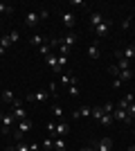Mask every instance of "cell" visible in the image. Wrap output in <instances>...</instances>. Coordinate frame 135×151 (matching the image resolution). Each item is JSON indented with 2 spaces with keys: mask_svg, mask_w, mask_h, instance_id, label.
Returning a JSON list of instances; mask_svg holds the SVG:
<instances>
[{
  "mask_svg": "<svg viewBox=\"0 0 135 151\" xmlns=\"http://www.w3.org/2000/svg\"><path fill=\"white\" fill-rule=\"evenodd\" d=\"M27 131H32V122H29V120L18 122V129L14 131V138H16V142H20V140H23V135H25Z\"/></svg>",
  "mask_w": 135,
  "mask_h": 151,
  "instance_id": "1",
  "label": "cell"
},
{
  "mask_svg": "<svg viewBox=\"0 0 135 151\" xmlns=\"http://www.w3.org/2000/svg\"><path fill=\"white\" fill-rule=\"evenodd\" d=\"M47 97H50V90H45V88H43V90H36V93L27 95V101H29V104H43Z\"/></svg>",
  "mask_w": 135,
  "mask_h": 151,
  "instance_id": "2",
  "label": "cell"
},
{
  "mask_svg": "<svg viewBox=\"0 0 135 151\" xmlns=\"http://www.w3.org/2000/svg\"><path fill=\"white\" fill-rule=\"evenodd\" d=\"M115 57L117 59H126V61H133V59H135V45L131 43V45H126L124 50H117Z\"/></svg>",
  "mask_w": 135,
  "mask_h": 151,
  "instance_id": "3",
  "label": "cell"
},
{
  "mask_svg": "<svg viewBox=\"0 0 135 151\" xmlns=\"http://www.w3.org/2000/svg\"><path fill=\"white\" fill-rule=\"evenodd\" d=\"M113 120H115V122H124V124H131V122H133V117H131L126 111H119V108H115V113H113Z\"/></svg>",
  "mask_w": 135,
  "mask_h": 151,
  "instance_id": "4",
  "label": "cell"
},
{
  "mask_svg": "<svg viewBox=\"0 0 135 151\" xmlns=\"http://www.w3.org/2000/svg\"><path fill=\"white\" fill-rule=\"evenodd\" d=\"M70 131V126H68V120H59L56 122V129H54V138H61V135H65V133Z\"/></svg>",
  "mask_w": 135,
  "mask_h": 151,
  "instance_id": "5",
  "label": "cell"
},
{
  "mask_svg": "<svg viewBox=\"0 0 135 151\" xmlns=\"http://www.w3.org/2000/svg\"><path fill=\"white\" fill-rule=\"evenodd\" d=\"M104 20H106V18H104L101 12H92V14H90V27H92V29H97V27L101 25Z\"/></svg>",
  "mask_w": 135,
  "mask_h": 151,
  "instance_id": "6",
  "label": "cell"
},
{
  "mask_svg": "<svg viewBox=\"0 0 135 151\" xmlns=\"http://www.w3.org/2000/svg\"><path fill=\"white\" fill-rule=\"evenodd\" d=\"M88 57L92 59V61L101 57V50H99V41H92V43L88 45Z\"/></svg>",
  "mask_w": 135,
  "mask_h": 151,
  "instance_id": "7",
  "label": "cell"
},
{
  "mask_svg": "<svg viewBox=\"0 0 135 151\" xmlns=\"http://www.w3.org/2000/svg\"><path fill=\"white\" fill-rule=\"evenodd\" d=\"M11 124H14V115H11V113H9V115H2V122H0V131H2V133H9Z\"/></svg>",
  "mask_w": 135,
  "mask_h": 151,
  "instance_id": "8",
  "label": "cell"
},
{
  "mask_svg": "<svg viewBox=\"0 0 135 151\" xmlns=\"http://www.w3.org/2000/svg\"><path fill=\"white\" fill-rule=\"evenodd\" d=\"M11 115H14V120H16V122L27 120V111H25V106H16V108H11Z\"/></svg>",
  "mask_w": 135,
  "mask_h": 151,
  "instance_id": "9",
  "label": "cell"
},
{
  "mask_svg": "<svg viewBox=\"0 0 135 151\" xmlns=\"http://www.w3.org/2000/svg\"><path fill=\"white\" fill-rule=\"evenodd\" d=\"M61 18H63V25L68 27V29H72V27H74V23H77L74 14H70V12H63V14H61Z\"/></svg>",
  "mask_w": 135,
  "mask_h": 151,
  "instance_id": "10",
  "label": "cell"
},
{
  "mask_svg": "<svg viewBox=\"0 0 135 151\" xmlns=\"http://www.w3.org/2000/svg\"><path fill=\"white\" fill-rule=\"evenodd\" d=\"M108 32H110V20H104L101 25L95 29V34H97V38H104L106 34H108Z\"/></svg>",
  "mask_w": 135,
  "mask_h": 151,
  "instance_id": "11",
  "label": "cell"
},
{
  "mask_svg": "<svg viewBox=\"0 0 135 151\" xmlns=\"http://www.w3.org/2000/svg\"><path fill=\"white\" fill-rule=\"evenodd\" d=\"M39 12H29V14H27V16H25V25H29V27H36V25H39Z\"/></svg>",
  "mask_w": 135,
  "mask_h": 151,
  "instance_id": "12",
  "label": "cell"
},
{
  "mask_svg": "<svg viewBox=\"0 0 135 151\" xmlns=\"http://www.w3.org/2000/svg\"><path fill=\"white\" fill-rule=\"evenodd\" d=\"M110 149H113V140L110 138H104L97 142V151H110Z\"/></svg>",
  "mask_w": 135,
  "mask_h": 151,
  "instance_id": "13",
  "label": "cell"
},
{
  "mask_svg": "<svg viewBox=\"0 0 135 151\" xmlns=\"http://www.w3.org/2000/svg\"><path fill=\"white\" fill-rule=\"evenodd\" d=\"M74 43H77V34H74V32H70V34H68L65 38H61V45H65L68 50H70V47H72Z\"/></svg>",
  "mask_w": 135,
  "mask_h": 151,
  "instance_id": "14",
  "label": "cell"
},
{
  "mask_svg": "<svg viewBox=\"0 0 135 151\" xmlns=\"http://www.w3.org/2000/svg\"><path fill=\"white\" fill-rule=\"evenodd\" d=\"M90 115H92V108L81 106V108H77V111L72 113V117H90Z\"/></svg>",
  "mask_w": 135,
  "mask_h": 151,
  "instance_id": "15",
  "label": "cell"
},
{
  "mask_svg": "<svg viewBox=\"0 0 135 151\" xmlns=\"http://www.w3.org/2000/svg\"><path fill=\"white\" fill-rule=\"evenodd\" d=\"M119 72L122 70H131V61H126V59H117V65H115Z\"/></svg>",
  "mask_w": 135,
  "mask_h": 151,
  "instance_id": "16",
  "label": "cell"
},
{
  "mask_svg": "<svg viewBox=\"0 0 135 151\" xmlns=\"http://www.w3.org/2000/svg\"><path fill=\"white\" fill-rule=\"evenodd\" d=\"M29 43H32V45H36V47H41V45H43V43H47V41H45V36H41V34H34Z\"/></svg>",
  "mask_w": 135,
  "mask_h": 151,
  "instance_id": "17",
  "label": "cell"
},
{
  "mask_svg": "<svg viewBox=\"0 0 135 151\" xmlns=\"http://www.w3.org/2000/svg\"><path fill=\"white\" fill-rule=\"evenodd\" d=\"M52 115H54L56 120H63V108H61V104H54V106H52Z\"/></svg>",
  "mask_w": 135,
  "mask_h": 151,
  "instance_id": "18",
  "label": "cell"
},
{
  "mask_svg": "<svg viewBox=\"0 0 135 151\" xmlns=\"http://www.w3.org/2000/svg\"><path fill=\"white\" fill-rule=\"evenodd\" d=\"M131 77H133V70H122V72H119V75H117V79H119V81H129Z\"/></svg>",
  "mask_w": 135,
  "mask_h": 151,
  "instance_id": "19",
  "label": "cell"
},
{
  "mask_svg": "<svg viewBox=\"0 0 135 151\" xmlns=\"http://www.w3.org/2000/svg\"><path fill=\"white\" fill-rule=\"evenodd\" d=\"M113 122H115V120H113V115H106V113H104L101 120H99V124H101V126H110Z\"/></svg>",
  "mask_w": 135,
  "mask_h": 151,
  "instance_id": "20",
  "label": "cell"
},
{
  "mask_svg": "<svg viewBox=\"0 0 135 151\" xmlns=\"http://www.w3.org/2000/svg\"><path fill=\"white\" fill-rule=\"evenodd\" d=\"M0 97H2V101H7V104H11V101H14V93H11V90H2Z\"/></svg>",
  "mask_w": 135,
  "mask_h": 151,
  "instance_id": "21",
  "label": "cell"
},
{
  "mask_svg": "<svg viewBox=\"0 0 135 151\" xmlns=\"http://www.w3.org/2000/svg\"><path fill=\"white\" fill-rule=\"evenodd\" d=\"M68 95H70V97H79V86L77 83H70V86H68Z\"/></svg>",
  "mask_w": 135,
  "mask_h": 151,
  "instance_id": "22",
  "label": "cell"
},
{
  "mask_svg": "<svg viewBox=\"0 0 135 151\" xmlns=\"http://www.w3.org/2000/svg\"><path fill=\"white\" fill-rule=\"evenodd\" d=\"M104 113H106V115H113V113H115V106H113V104H110V101H106V104H104Z\"/></svg>",
  "mask_w": 135,
  "mask_h": 151,
  "instance_id": "23",
  "label": "cell"
},
{
  "mask_svg": "<svg viewBox=\"0 0 135 151\" xmlns=\"http://www.w3.org/2000/svg\"><path fill=\"white\" fill-rule=\"evenodd\" d=\"M101 115H104V108H101V106H97V108H92V117H95L97 122L101 120Z\"/></svg>",
  "mask_w": 135,
  "mask_h": 151,
  "instance_id": "24",
  "label": "cell"
},
{
  "mask_svg": "<svg viewBox=\"0 0 135 151\" xmlns=\"http://www.w3.org/2000/svg\"><path fill=\"white\" fill-rule=\"evenodd\" d=\"M129 106H131V101L126 99V97H122V99H119V104H117V108H119V111H126Z\"/></svg>",
  "mask_w": 135,
  "mask_h": 151,
  "instance_id": "25",
  "label": "cell"
},
{
  "mask_svg": "<svg viewBox=\"0 0 135 151\" xmlns=\"http://www.w3.org/2000/svg\"><path fill=\"white\" fill-rule=\"evenodd\" d=\"M0 45H2L5 50H7V47H9V45H14V43H11V38H9V34H7V36H2V38H0Z\"/></svg>",
  "mask_w": 135,
  "mask_h": 151,
  "instance_id": "26",
  "label": "cell"
},
{
  "mask_svg": "<svg viewBox=\"0 0 135 151\" xmlns=\"http://www.w3.org/2000/svg\"><path fill=\"white\" fill-rule=\"evenodd\" d=\"M14 12V7H9L7 2H0V14H11Z\"/></svg>",
  "mask_w": 135,
  "mask_h": 151,
  "instance_id": "27",
  "label": "cell"
},
{
  "mask_svg": "<svg viewBox=\"0 0 135 151\" xmlns=\"http://www.w3.org/2000/svg\"><path fill=\"white\" fill-rule=\"evenodd\" d=\"M43 147H45V149H54V138H45L43 140Z\"/></svg>",
  "mask_w": 135,
  "mask_h": 151,
  "instance_id": "28",
  "label": "cell"
},
{
  "mask_svg": "<svg viewBox=\"0 0 135 151\" xmlns=\"http://www.w3.org/2000/svg\"><path fill=\"white\" fill-rule=\"evenodd\" d=\"M54 149H61V151H63L65 149V142L61 138H54Z\"/></svg>",
  "mask_w": 135,
  "mask_h": 151,
  "instance_id": "29",
  "label": "cell"
},
{
  "mask_svg": "<svg viewBox=\"0 0 135 151\" xmlns=\"http://www.w3.org/2000/svg\"><path fill=\"white\" fill-rule=\"evenodd\" d=\"M9 38H11V43H16V41L20 38V34H18L16 29H14V32H9Z\"/></svg>",
  "mask_w": 135,
  "mask_h": 151,
  "instance_id": "30",
  "label": "cell"
},
{
  "mask_svg": "<svg viewBox=\"0 0 135 151\" xmlns=\"http://www.w3.org/2000/svg\"><path fill=\"white\" fill-rule=\"evenodd\" d=\"M47 16H50V12H47V9H41V12H39V18H41V20L47 18Z\"/></svg>",
  "mask_w": 135,
  "mask_h": 151,
  "instance_id": "31",
  "label": "cell"
},
{
  "mask_svg": "<svg viewBox=\"0 0 135 151\" xmlns=\"http://www.w3.org/2000/svg\"><path fill=\"white\" fill-rule=\"evenodd\" d=\"M126 113H129V115H131V117H133V115H135V104H131V106H129V108H126Z\"/></svg>",
  "mask_w": 135,
  "mask_h": 151,
  "instance_id": "32",
  "label": "cell"
},
{
  "mask_svg": "<svg viewBox=\"0 0 135 151\" xmlns=\"http://www.w3.org/2000/svg\"><path fill=\"white\" fill-rule=\"evenodd\" d=\"M50 93H52V95H56V83H54V81L50 83Z\"/></svg>",
  "mask_w": 135,
  "mask_h": 151,
  "instance_id": "33",
  "label": "cell"
},
{
  "mask_svg": "<svg viewBox=\"0 0 135 151\" xmlns=\"http://www.w3.org/2000/svg\"><path fill=\"white\" fill-rule=\"evenodd\" d=\"M5 52H7V50H5V47H2V45H0V54H5Z\"/></svg>",
  "mask_w": 135,
  "mask_h": 151,
  "instance_id": "34",
  "label": "cell"
},
{
  "mask_svg": "<svg viewBox=\"0 0 135 151\" xmlns=\"http://www.w3.org/2000/svg\"><path fill=\"white\" fill-rule=\"evenodd\" d=\"M81 151H95V149H90V147H86V149H81Z\"/></svg>",
  "mask_w": 135,
  "mask_h": 151,
  "instance_id": "35",
  "label": "cell"
},
{
  "mask_svg": "<svg viewBox=\"0 0 135 151\" xmlns=\"http://www.w3.org/2000/svg\"><path fill=\"white\" fill-rule=\"evenodd\" d=\"M7 151H14V147H9V149H7Z\"/></svg>",
  "mask_w": 135,
  "mask_h": 151,
  "instance_id": "36",
  "label": "cell"
}]
</instances>
